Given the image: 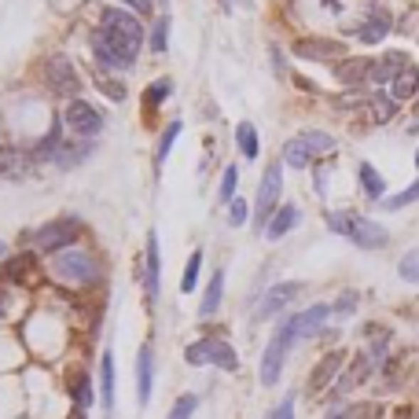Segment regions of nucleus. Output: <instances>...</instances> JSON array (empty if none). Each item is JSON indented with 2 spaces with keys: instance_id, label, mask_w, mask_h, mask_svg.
<instances>
[{
  "instance_id": "nucleus-1",
  "label": "nucleus",
  "mask_w": 419,
  "mask_h": 419,
  "mask_svg": "<svg viewBox=\"0 0 419 419\" xmlns=\"http://www.w3.org/2000/svg\"><path fill=\"white\" fill-rule=\"evenodd\" d=\"M335 151V137H327V132H317V129H305L298 137H291L283 144V162L295 166V169H305L313 159L320 154H331Z\"/></svg>"
},
{
  "instance_id": "nucleus-2",
  "label": "nucleus",
  "mask_w": 419,
  "mask_h": 419,
  "mask_svg": "<svg viewBox=\"0 0 419 419\" xmlns=\"http://www.w3.org/2000/svg\"><path fill=\"white\" fill-rule=\"evenodd\" d=\"M92 52H96L100 66H107V70H132V63H137V48H129L122 37H115L103 26L92 33Z\"/></svg>"
},
{
  "instance_id": "nucleus-3",
  "label": "nucleus",
  "mask_w": 419,
  "mask_h": 419,
  "mask_svg": "<svg viewBox=\"0 0 419 419\" xmlns=\"http://www.w3.org/2000/svg\"><path fill=\"white\" fill-rule=\"evenodd\" d=\"M184 361L195 364V368H203V364H217V368H225V371H235L239 368V357H235V349L228 342H221V339H198L184 349Z\"/></svg>"
},
{
  "instance_id": "nucleus-4",
  "label": "nucleus",
  "mask_w": 419,
  "mask_h": 419,
  "mask_svg": "<svg viewBox=\"0 0 419 419\" xmlns=\"http://www.w3.org/2000/svg\"><path fill=\"white\" fill-rule=\"evenodd\" d=\"M291 327H287V320L276 324L272 331V339L269 346H265V357H261V383L265 386H276L280 383V371H283V357H287V349H291Z\"/></svg>"
},
{
  "instance_id": "nucleus-5",
  "label": "nucleus",
  "mask_w": 419,
  "mask_h": 419,
  "mask_svg": "<svg viewBox=\"0 0 419 419\" xmlns=\"http://www.w3.org/2000/svg\"><path fill=\"white\" fill-rule=\"evenodd\" d=\"M280 188H283V166L272 162L261 176V188H258V203H254V225L258 228H269V221L276 213V203H280Z\"/></svg>"
},
{
  "instance_id": "nucleus-6",
  "label": "nucleus",
  "mask_w": 419,
  "mask_h": 419,
  "mask_svg": "<svg viewBox=\"0 0 419 419\" xmlns=\"http://www.w3.org/2000/svg\"><path fill=\"white\" fill-rule=\"evenodd\" d=\"M52 269L66 283H92L96 280V261H92V254H85V250H59L52 258Z\"/></svg>"
},
{
  "instance_id": "nucleus-7",
  "label": "nucleus",
  "mask_w": 419,
  "mask_h": 419,
  "mask_svg": "<svg viewBox=\"0 0 419 419\" xmlns=\"http://www.w3.org/2000/svg\"><path fill=\"white\" fill-rule=\"evenodd\" d=\"M63 125L74 132V137L88 140V137H96V132L103 129V115L92 107V103H85V100H70V107L63 110Z\"/></svg>"
},
{
  "instance_id": "nucleus-8",
  "label": "nucleus",
  "mask_w": 419,
  "mask_h": 419,
  "mask_svg": "<svg viewBox=\"0 0 419 419\" xmlns=\"http://www.w3.org/2000/svg\"><path fill=\"white\" fill-rule=\"evenodd\" d=\"M103 30H110L115 37H122L129 48L140 52V44H144V26H140L137 15H129V11H122V8H107V11H103Z\"/></svg>"
},
{
  "instance_id": "nucleus-9",
  "label": "nucleus",
  "mask_w": 419,
  "mask_h": 419,
  "mask_svg": "<svg viewBox=\"0 0 419 419\" xmlns=\"http://www.w3.org/2000/svg\"><path fill=\"white\" fill-rule=\"evenodd\" d=\"M78 232H81L78 221L59 217V221H52V225H44V228L37 232V247H41V250L59 254V250H66V247H70V243L78 239Z\"/></svg>"
},
{
  "instance_id": "nucleus-10",
  "label": "nucleus",
  "mask_w": 419,
  "mask_h": 419,
  "mask_svg": "<svg viewBox=\"0 0 419 419\" xmlns=\"http://www.w3.org/2000/svg\"><path fill=\"white\" fill-rule=\"evenodd\" d=\"M327 317H331V305H324V302H317V305L302 309V313H295V317H287V327H291V342L313 339L317 331L324 327V320H327Z\"/></svg>"
},
{
  "instance_id": "nucleus-11",
  "label": "nucleus",
  "mask_w": 419,
  "mask_h": 419,
  "mask_svg": "<svg viewBox=\"0 0 419 419\" xmlns=\"http://www.w3.org/2000/svg\"><path fill=\"white\" fill-rule=\"evenodd\" d=\"M349 239L357 243L361 250H383L386 243H390V232L383 225H375L371 217H353V228H349Z\"/></svg>"
},
{
  "instance_id": "nucleus-12",
  "label": "nucleus",
  "mask_w": 419,
  "mask_h": 419,
  "mask_svg": "<svg viewBox=\"0 0 419 419\" xmlns=\"http://www.w3.org/2000/svg\"><path fill=\"white\" fill-rule=\"evenodd\" d=\"M44 74H48V88L55 96H74L78 92V74L66 55H52L48 66H44Z\"/></svg>"
},
{
  "instance_id": "nucleus-13",
  "label": "nucleus",
  "mask_w": 419,
  "mask_h": 419,
  "mask_svg": "<svg viewBox=\"0 0 419 419\" xmlns=\"http://www.w3.org/2000/svg\"><path fill=\"white\" fill-rule=\"evenodd\" d=\"M298 291H302V283H276L272 291L265 295V302L258 305V320H269V317L283 313V309L298 298Z\"/></svg>"
},
{
  "instance_id": "nucleus-14",
  "label": "nucleus",
  "mask_w": 419,
  "mask_h": 419,
  "mask_svg": "<svg viewBox=\"0 0 419 419\" xmlns=\"http://www.w3.org/2000/svg\"><path fill=\"white\" fill-rule=\"evenodd\" d=\"M342 364H346V353H342V349H331L327 357L313 368V375H309V390H313V393L327 390V386H331V379H339Z\"/></svg>"
},
{
  "instance_id": "nucleus-15",
  "label": "nucleus",
  "mask_w": 419,
  "mask_h": 419,
  "mask_svg": "<svg viewBox=\"0 0 419 419\" xmlns=\"http://www.w3.org/2000/svg\"><path fill=\"white\" fill-rule=\"evenodd\" d=\"M295 55H302V59H339V55H346V48L339 41H327V37H302V41H295Z\"/></svg>"
},
{
  "instance_id": "nucleus-16",
  "label": "nucleus",
  "mask_w": 419,
  "mask_h": 419,
  "mask_svg": "<svg viewBox=\"0 0 419 419\" xmlns=\"http://www.w3.org/2000/svg\"><path fill=\"white\" fill-rule=\"evenodd\" d=\"M159 276H162V254H159V235H147V247H144V291L147 298L159 295Z\"/></svg>"
},
{
  "instance_id": "nucleus-17",
  "label": "nucleus",
  "mask_w": 419,
  "mask_h": 419,
  "mask_svg": "<svg viewBox=\"0 0 419 419\" xmlns=\"http://www.w3.org/2000/svg\"><path fill=\"white\" fill-rule=\"evenodd\" d=\"M408 66V59H405V52H386L379 63H371V78H368V85H390L397 74H401Z\"/></svg>"
},
{
  "instance_id": "nucleus-18",
  "label": "nucleus",
  "mask_w": 419,
  "mask_h": 419,
  "mask_svg": "<svg viewBox=\"0 0 419 419\" xmlns=\"http://www.w3.org/2000/svg\"><path fill=\"white\" fill-rule=\"evenodd\" d=\"M33 166H37V159L26 154V151H18V147L0 151V176H26Z\"/></svg>"
},
{
  "instance_id": "nucleus-19",
  "label": "nucleus",
  "mask_w": 419,
  "mask_h": 419,
  "mask_svg": "<svg viewBox=\"0 0 419 419\" xmlns=\"http://www.w3.org/2000/svg\"><path fill=\"white\" fill-rule=\"evenodd\" d=\"M151 371H154L151 346H140V353H137V401L140 405L151 401Z\"/></svg>"
},
{
  "instance_id": "nucleus-20",
  "label": "nucleus",
  "mask_w": 419,
  "mask_h": 419,
  "mask_svg": "<svg viewBox=\"0 0 419 419\" xmlns=\"http://www.w3.org/2000/svg\"><path fill=\"white\" fill-rule=\"evenodd\" d=\"M415 92H419V70H415V66H405V70L390 81V96H393L397 103H405V100H412Z\"/></svg>"
},
{
  "instance_id": "nucleus-21",
  "label": "nucleus",
  "mask_w": 419,
  "mask_h": 419,
  "mask_svg": "<svg viewBox=\"0 0 419 419\" xmlns=\"http://www.w3.org/2000/svg\"><path fill=\"white\" fill-rule=\"evenodd\" d=\"M298 206H291V203H287V206H280L276 213H272V221H269V228H265V235H269V239H283L287 232H291L295 225H298Z\"/></svg>"
},
{
  "instance_id": "nucleus-22",
  "label": "nucleus",
  "mask_w": 419,
  "mask_h": 419,
  "mask_svg": "<svg viewBox=\"0 0 419 419\" xmlns=\"http://www.w3.org/2000/svg\"><path fill=\"white\" fill-rule=\"evenodd\" d=\"M386 33H390V15H386L383 8H379V11H371V15H368V22L357 30V37H361L364 44H379Z\"/></svg>"
},
{
  "instance_id": "nucleus-23",
  "label": "nucleus",
  "mask_w": 419,
  "mask_h": 419,
  "mask_svg": "<svg viewBox=\"0 0 419 419\" xmlns=\"http://www.w3.org/2000/svg\"><path fill=\"white\" fill-rule=\"evenodd\" d=\"M368 375H371V353H357V357H353V368L342 375L339 393H346V390H353V386H361Z\"/></svg>"
},
{
  "instance_id": "nucleus-24",
  "label": "nucleus",
  "mask_w": 419,
  "mask_h": 419,
  "mask_svg": "<svg viewBox=\"0 0 419 419\" xmlns=\"http://www.w3.org/2000/svg\"><path fill=\"white\" fill-rule=\"evenodd\" d=\"M371 78V63L368 59H346V63H339V81L342 85H364Z\"/></svg>"
},
{
  "instance_id": "nucleus-25",
  "label": "nucleus",
  "mask_w": 419,
  "mask_h": 419,
  "mask_svg": "<svg viewBox=\"0 0 419 419\" xmlns=\"http://www.w3.org/2000/svg\"><path fill=\"white\" fill-rule=\"evenodd\" d=\"M379 415H383V405H375V401H357V405L335 408L327 419H379Z\"/></svg>"
},
{
  "instance_id": "nucleus-26",
  "label": "nucleus",
  "mask_w": 419,
  "mask_h": 419,
  "mask_svg": "<svg viewBox=\"0 0 419 419\" xmlns=\"http://www.w3.org/2000/svg\"><path fill=\"white\" fill-rule=\"evenodd\" d=\"M221 291H225V272H213V276H210V287H206V295H203V302H198V317H213V313H217Z\"/></svg>"
},
{
  "instance_id": "nucleus-27",
  "label": "nucleus",
  "mask_w": 419,
  "mask_h": 419,
  "mask_svg": "<svg viewBox=\"0 0 419 419\" xmlns=\"http://www.w3.org/2000/svg\"><path fill=\"white\" fill-rule=\"evenodd\" d=\"M100 386H103V408L110 412L115 408V357L103 353V364H100Z\"/></svg>"
},
{
  "instance_id": "nucleus-28",
  "label": "nucleus",
  "mask_w": 419,
  "mask_h": 419,
  "mask_svg": "<svg viewBox=\"0 0 419 419\" xmlns=\"http://www.w3.org/2000/svg\"><path fill=\"white\" fill-rule=\"evenodd\" d=\"M368 110H371L375 122H390V118L397 115V100H393L390 92H375V96L368 100Z\"/></svg>"
},
{
  "instance_id": "nucleus-29",
  "label": "nucleus",
  "mask_w": 419,
  "mask_h": 419,
  "mask_svg": "<svg viewBox=\"0 0 419 419\" xmlns=\"http://www.w3.org/2000/svg\"><path fill=\"white\" fill-rule=\"evenodd\" d=\"M235 140H239V147H243V154H247V159H258L261 140H258V129H254L250 122H239V129H235Z\"/></svg>"
},
{
  "instance_id": "nucleus-30",
  "label": "nucleus",
  "mask_w": 419,
  "mask_h": 419,
  "mask_svg": "<svg viewBox=\"0 0 419 419\" xmlns=\"http://www.w3.org/2000/svg\"><path fill=\"white\" fill-rule=\"evenodd\" d=\"M55 151H59V122L52 118V129L44 132V140H41V144H37V151H30V154H33L37 162H44V159H52Z\"/></svg>"
},
{
  "instance_id": "nucleus-31",
  "label": "nucleus",
  "mask_w": 419,
  "mask_h": 419,
  "mask_svg": "<svg viewBox=\"0 0 419 419\" xmlns=\"http://www.w3.org/2000/svg\"><path fill=\"white\" fill-rule=\"evenodd\" d=\"M361 184H364V191H368L371 198H383V191H386L383 176L375 173V166H371V162H361Z\"/></svg>"
},
{
  "instance_id": "nucleus-32",
  "label": "nucleus",
  "mask_w": 419,
  "mask_h": 419,
  "mask_svg": "<svg viewBox=\"0 0 419 419\" xmlns=\"http://www.w3.org/2000/svg\"><path fill=\"white\" fill-rule=\"evenodd\" d=\"M415 198H419V181H415V184H408L405 191H397V195H390V198H386V203H379V206H383V210H405L408 203H415Z\"/></svg>"
},
{
  "instance_id": "nucleus-33",
  "label": "nucleus",
  "mask_w": 419,
  "mask_h": 419,
  "mask_svg": "<svg viewBox=\"0 0 419 419\" xmlns=\"http://www.w3.org/2000/svg\"><path fill=\"white\" fill-rule=\"evenodd\" d=\"M195 408H198V397H195V393H181V397H176V405L169 408L166 419H191Z\"/></svg>"
},
{
  "instance_id": "nucleus-34",
  "label": "nucleus",
  "mask_w": 419,
  "mask_h": 419,
  "mask_svg": "<svg viewBox=\"0 0 419 419\" xmlns=\"http://www.w3.org/2000/svg\"><path fill=\"white\" fill-rule=\"evenodd\" d=\"M198 269H203V250H195V254L188 258V269H184V280H181V291H184V295H191V291H195Z\"/></svg>"
},
{
  "instance_id": "nucleus-35",
  "label": "nucleus",
  "mask_w": 419,
  "mask_h": 419,
  "mask_svg": "<svg viewBox=\"0 0 419 419\" xmlns=\"http://www.w3.org/2000/svg\"><path fill=\"white\" fill-rule=\"evenodd\" d=\"M397 272H401V280H408V283H419V247H415V250H408V254L401 258V265H397Z\"/></svg>"
},
{
  "instance_id": "nucleus-36",
  "label": "nucleus",
  "mask_w": 419,
  "mask_h": 419,
  "mask_svg": "<svg viewBox=\"0 0 419 419\" xmlns=\"http://www.w3.org/2000/svg\"><path fill=\"white\" fill-rule=\"evenodd\" d=\"M169 92H173V81H169V78H159V81L147 88V107H159Z\"/></svg>"
},
{
  "instance_id": "nucleus-37",
  "label": "nucleus",
  "mask_w": 419,
  "mask_h": 419,
  "mask_svg": "<svg viewBox=\"0 0 419 419\" xmlns=\"http://www.w3.org/2000/svg\"><path fill=\"white\" fill-rule=\"evenodd\" d=\"M247 213H250V206H247V198H232V203H228V225H247Z\"/></svg>"
},
{
  "instance_id": "nucleus-38",
  "label": "nucleus",
  "mask_w": 419,
  "mask_h": 419,
  "mask_svg": "<svg viewBox=\"0 0 419 419\" xmlns=\"http://www.w3.org/2000/svg\"><path fill=\"white\" fill-rule=\"evenodd\" d=\"M235 184H239V169L228 166L225 169V181H221V198H225V203H232V198H235Z\"/></svg>"
},
{
  "instance_id": "nucleus-39",
  "label": "nucleus",
  "mask_w": 419,
  "mask_h": 419,
  "mask_svg": "<svg viewBox=\"0 0 419 419\" xmlns=\"http://www.w3.org/2000/svg\"><path fill=\"white\" fill-rule=\"evenodd\" d=\"M88 154H92V144H85V147L78 144L74 151H66V154H59V166H63V169H70L74 162H81V159H88Z\"/></svg>"
},
{
  "instance_id": "nucleus-40",
  "label": "nucleus",
  "mask_w": 419,
  "mask_h": 419,
  "mask_svg": "<svg viewBox=\"0 0 419 419\" xmlns=\"http://www.w3.org/2000/svg\"><path fill=\"white\" fill-rule=\"evenodd\" d=\"M166 30H169V18L154 22V33H151V48L154 52H166Z\"/></svg>"
},
{
  "instance_id": "nucleus-41",
  "label": "nucleus",
  "mask_w": 419,
  "mask_h": 419,
  "mask_svg": "<svg viewBox=\"0 0 419 419\" xmlns=\"http://www.w3.org/2000/svg\"><path fill=\"white\" fill-rule=\"evenodd\" d=\"M176 137H181V122H173V125L162 132V144H159V162L169 154V147H173V140H176Z\"/></svg>"
},
{
  "instance_id": "nucleus-42",
  "label": "nucleus",
  "mask_w": 419,
  "mask_h": 419,
  "mask_svg": "<svg viewBox=\"0 0 419 419\" xmlns=\"http://www.w3.org/2000/svg\"><path fill=\"white\" fill-rule=\"evenodd\" d=\"M74 401H78L81 408H88V401H92V390H88V379H85V375L74 383Z\"/></svg>"
},
{
  "instance_id": "nucleus-43",
  "label": "nucleus",
  "mask_w": 419,
  "mask_h": 419,
  "mask_svg": "<svg viewBox=\"0 0 419 419\" xmlns=\"http://www.w3.org/2000/svg\"><path fill=\"white\" fill-rule=\"evenodd\" d=\"M100 88H103V96H110L115 103H122V100H125V88H122L118 81H110V78H103V81H100Z\"/></svg>"
},
{
  "instance_id": "nucleus-44",
  "label": "nucleus",
  "mask_w": 419,
  "mask_h": 419,
  "mask_svg": "<svg viewBox=\"0 0 419 419\" xmlns=\"http://www.w3.org/2000/svg\"><path fill=\"white\" fill-rule=\"evenodd\" d=\"M122 4H129L132 11H140V15H151V8H154V0H122Z\"/></svg>"
},
{
  "instance_id": "nucleus-45",
  "label": "nucleus",
  "mask_w": 419,
  "mask_h": 419,
  "mask_svg": "<svg viewBox=\"0 0 419 419\" xmlns=\"http://www.w3.org/2000/svg\"><path fill=\"white\" fill-rule=\"evenodd\" d=\"M353 305H357V295H342L335 309H339V313H353Z\"/></svg>"
},
{
  "instance_id": "nucleus-46",
  "label": "nucleus",
  "mask_w": 419,
  "mask_h": 419,
  "mask_svg": "<svg viewBox=\"0 0 419 419\" xmlns=\"http://www.w3.org/2000/svg\"><path fill=\"white\" fill-rule=\"evenodd\" d=\"M0 258H4V243H0Z\"/></svg>"
},
{
  "instance_id": "nucleus-47",
  "label": "nucleus",
  "mask_w": 419,
  "mask_h": 419,
  "mask_svg": "<svg viewBox=\"0 0 419 419\" xmlns=\"http://www.w3.org/2000/svg\"><path fill=\"white\" fill-rule=\"evenodd\" d=\"M415 166H419V151H415Z\"/></svg>"
},
{
  "instance_id": "nucleus-48",
  "label": "nucleus",
  "mask_w": 419,
  "mask_h": 419,
  "mask_svg": "<svg viewBox=\"0 0 419 419\" xmlns=\"http://www.w3.org/2000/svg\"><path fill=\"white\" fill-rule=\"evenodd\" d=\"M265 419H272V415H265Z\"/></svg>"
}]
</instances>
